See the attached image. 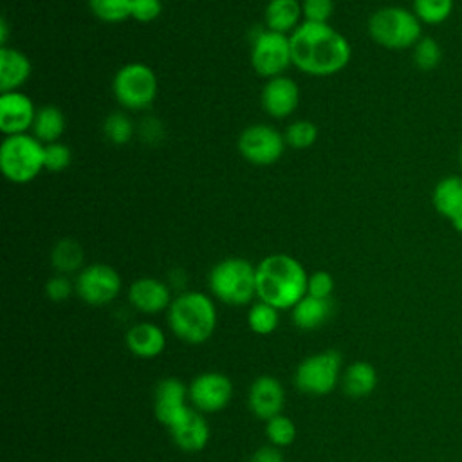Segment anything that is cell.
<instances>
[{"label": "cell", "instance_id": "obj_1", "mask_svg": "<svg viewBox=\"0 0 462 462\" xmlns=\"http://www.w3.org/2000/svg\"><path fill=\"white\" fill-rule=\"evenodd\" d=\"M289 40L292 65L309 76L337 74L352 58L348 40L330 23L301 22Z\"/></svg>", "mask_w": 462, "mask_h": 462}, {"label": "cell", "instance_id": "obj_2", "mask_svg": "<svg viewBox=\"0 0 462 462\" xmlns=\"http://www.w3.org/2000/svg\"><path fill=\"white\" fill-rule=\"evenodd\" d=\"M305 267L285 253L265 256L256 265V298L278 310L292 309L307 294Z\"/></svg>", "mask_w": 462, "mask_h": 462}, {"label": "cell", "instance_id": "obj_3", "mask_svg": "<svg viewBox=\"0 0 462 462\" xmlns=\"http://www.w3.org/2000/svg\"><path fill=\"white\" fill-rule=\"evenodd\" d=\"M168 325L180 341L200 345L217 328L215 301L200 291H184L173 298L168 309Z\"/></svg>", "mask_w": 462, "mask_h": 462}, {"label": "cell", "instance_id": "obj_4", "mask_svg": "<svg viewBox=\"0 0 462 462\" xmlns=\"http://www.w3.org/2000/svg\"><path fill=\"white\" fill-rule=\"evenodd\" d=\"M208 283L218 301L233 307L247 305L256 296V265L238 256L224 258L211 267Z\"/></svg>", "mask_w": 462, "mask_h": 462}, {"label": "cell", "instance_id": "obj_5", "mask_svg": "<svg viewBox=\"0 0 462 462\" xmlns=\"http://www.w3.org/2000/svg\"><path fill=\"white\" fill-rule=\"evenodd\" d=\"M45 144L34 135H5L0 144V170L14 184H27L38 177L43 164Z\"/></svg>", "mask_w": 462, "mask_h": 462}, {"label": "cell", "instance_id": "obj_6", "mask_svg": "<svg viewBox=\"0 0 462 462\" xmlns=\"http://www.w3.org/2000/svg\"><path fill=\"white\" fill-rule=\"evenodd\" d=\"M368 34L381 47L392 51L408 49L422 38L420 20L404 7H381L368 20Z\"/></svg>", "mask_w": 462, "mask_h": 462}, {"label": "cell", "instance_id": "obj_7", "mask_svg": "<svg viewBox=\"0 0 462 462\" xmlns=\"http://www.w3.org/2000/svg\"><path fill=\"white\" fill-rule=\"evenodd\" d=\"M343 375V357L336 348H327L303 357L294 372V384L312 397L328 395Z\"/></svg>", "mask_w": 462, "mask_h": 462}, {"label": "cell", "instance_id": "obj_8", "mask_svg": "<svg viewBox=\"0 0 462 462\" xmlns=\"http://www.w3.org/2000/svg\"><path fill=\"white\" fill-rule=\"evenodd\" d=\"M157 90L159 81L155 72L141 61L123 65L112 79V94L126 110L148 108L155 101Z\"/></svg>", "mask_w": 462, "mask_h": 462}, {"label": "cell", "instance_id": "obj_9", "mask_svg": "<svg viewBox=\"0 0 462 462\" xmlns=\"http://www.w3.org/2000/svg\"><path fill=\"white\" fill-rule=\"evenodd\" d=\"M251 65L254 72L262 78L271 79L282 76L287 67L292 65L289 34H282L271 29L260 31L253 38Z\"/></svg>", "mask_w": 462, "mask_h": 462}, {"label": "cell", "instance_id": "obj_10", "mask_svg": "<svg viewBox=\"0 0 462 462\" xmlns=\"http://www.w3.org/2000/svg\"><path fill=\"white\" fill-rule=\"evenodd\" d=\"M76 294L92 307L112 303L121 292V276L108 263H90L76 276Z\"/></svg>", "mask_w": 462, "mask_h": 462}, {"label": "cell", "instance_id": "obj_11", "mask_svg": "<svg viewBox=\"0 0 462 462\" xmlns=\"http://www.w3.org/2000/svg\"><path fill=\"white\" fill-rule=\"evenodd\" d=\"M285 150L283 134L269 125H251L238 135L240 155L254 166L274 164Z\"/></svg>", "mask_w": 462, "mask_h": 462}, {"label": "cell", "instance_id": "obj_12", "mask_svg": "<svg viewBox=\"0 0 462 462\" xmlns=\"http://www.w3.org/2000/svg\"><path fill=\"white\" fill-rule=\"evenodd\" d=\"M191 408L200 413H217L233 399V381L222 372H202L188 386Z\"/></svg>", "mask_w": 462, "mask_h": 462}, {"label": "cell", "instance_id": "obj_13", "mask_svg": "<svg viewBox=\"0 0 462 462\" xmlns=\"http://www.w3.org/2000/svg\"><path fill=\"white\" fill-rule=\"evenodd\" d=\"M188 386L177 377H164L157 383L153 390V413L155 419L166 426L173 428L189 410L188 404Z\"/></svg>", "mask_w": 462, "mask_h": 462}, {"label": "cell", "instance_id": "obj_14", "mask_svg": "<svg viewBox=\"0 0 462 462\" xmlns=\"http://www.w3.org/2000/svg\"><path fill=\"white\" fill-rule=\"evenodd\" d=\"M36 106L32 99L18 90L0 96V130L4 135H18L32 130Z\"/></svg>", "mask_w": 462, "mask_h": 462}, {"label": "cell", "instance_id": "obj_15", "mask_svg": "<svg viewBox=\"0 0 462 462\" xmlns=\"http://www.w3.org/2000/svg\"><path fill=\"white\" fill-rule=\"evenodd\" d=\"M249 410L260 420H269L282 413L285 404L283 384L273 375H258L249 386Z\"/></svg>", "mask_w": 462, "mask_h": 462}, {"label": "cell", "instance_id": "obj_16", "mask_svg": "<svg viewBox=\"0 0 462 462\" xmlns=\"http://www.w3.org/2000/svg\"><path fill=\"white\" fill-rule=\"evenodd\" d=\"M262 106L267 116L274 119L289 117L300 103V88L289 76H276L267 79L262 88Z\"/></svg>", "mask_w": 462, "mask_h": 462}, {"label": "cell", "instance_id": "obj_17", "mask_svg": "<svg viewBox=\"0 0 462 462\" xmlns=\"http://www.w3.org/2000/svg\"><path fill=\"white\" fill-rule=\"evenodd\" d=\"M130 305L143 314H157L171 305V287L153 276H143L132 282L128 289Z\"/></svg>", "mask_w": 462, "mask_h": 462}, {"label": "cell", "instance_id": "obj_18", "mask_svg": "<svg viewBox=\"0 0 462 462\" xmlns=\"http://www.w3.org/2000/svg\"><path fill=\"white\" fill-rule=\"evenodd\" d=\"M177 448L186 453L202 451L209 442V424L200 411L191 408L173 428L168 430Z\"/></svg>", "mask_w": 462, "mask_h": 462}, {"label": "cell", "instance_id": "obj_19", "mask_svg": "<svg viewBox=\"0 0 462 462\" xmlns=\"http://www.w3.org/2000/svg\"><path fill=\"white\" fill-rule=\"evenodd\" d=\"M128 350L143 359H153L166 348V336L162 328L150 321H139L132 325L125 334Z\"/></svg>", "mask_w": 462, "mask_h": 462}, {"label": "cell", "instance_id": "obj_20", "mask_svg": "<svg viewBox=\"0 0 462 462\" xmlns=\"http://www.w3.org/2000/svg\"><path fill=\"white\" fill-rule=\"evenodd\" d=\"M31 60L18 49L0 47V92L18 90L31 76Z\"/></svg>", "mask_w": 462, "mask_h": 462}, {"label": "cell", "instance_id": "obj_21", "mask_svg": "<svg viewBox=\"0 0 462 462\" xmlns=\"http://www.w3.org/2000/svg\"><path fill=\"white\" fill-rule=\"evenodd\" d=\"M377 370L368 361H354L350 363L341 375L343 392L352 399H361L370 395L377 386Z\"/></svg>", "mask_w": 462, "mask_h": 462}, {"label": "cell", "instance_id": "obj_22", "mask_svg": "<svg viewBox=\"0 0 462 462\" xmlns=\"http://www.w3.org/2000/svg\"><path fill=\"white\" fill-rule=\"evenodd\" d=\"M292 321L300 330H314L325 325L332 316L330 298H314L305 294L292 309Z\"/></svg>", "mask_w": 462, "mask_h": 462}, {"label": "cell", "instance_id": "obj_23", "mask_svg": "<svg viewBox=\"0 0 462 462\" xmlns=\"http://www.w3.org/2000/svg\"><path fill=\"white\" fill-rule=\"evenodd\" d=\"M301 16L298 0H269L265 5V27L282 34L292 32L301 23Z\"/></svg>", "mask_w": 462, "mask_h": 462}, {"label": "cell", "instance_id": "obj_24", "mask_svg": "<svg viewBox=\"0 0 462 462\" xmlns=\"http://www.w3.org/2000/svg\"><path fill=\"white\" fill-rule=\"evenodd\" d=\"M433 206L435 209L453 220L462 213V177H444L437 182L433 189Z\"/></svg>", "mask_w": 462, "mask_h": 462}, {"label": "cell", "instance_id": "obj_25", "mask_svg": "<svg viewBox=\"0 0 462 462\" xmlns=\"http://www.w3.org/2000/svg\"><path fill=\"white\" fill-rule=\"evenodd\" d=\"M65 132V116L60 106L56 105H45L36 110L34 125H32V135L43 143H56Z\"/></svg>", "mask_w": 462, "mask_h": 462}, {"label": "cell", "instance_id": "obj_26", "mask_svg": "<svg viewBox=\"0 0 462 462\" xmlns=\"http://www.w3.org/2000/svg\"><path fill=\"white\" fill-rule=\"evenodd\" d=\"M83 258V247L74 238L58 240L51 251V263L54 271L67 276L81 269Z\"/></svg>", "mask_w": 462, "mask_h": 462}, {"label": "cell", "instance_id": "obj_27", "mask_svg": "<svg viewBox=\"0 0 462 462\" xmlns=\"http://www.w3.org/2000/svg\"><path fill=\"white\" fill-rule=\"evenodd\" d=\"M247 325L258 336L273 334L280 325V310L265 301H256L249 307Z\"/></svg>", "mask_w": 462, "mask_h": 462}, {"label": "cell", "instance_id": "obj_28", "mask_svg": "<svg viewBox=\"0 0 462 462\" xmlns=\"http://www.w3.org/2000/svg\"><path fill=\"white\" fill-rule=\"evenodd\" d=\"M92 14L105 23H121L130 18L132 0H87Z\"/></svg>", "mask_w": 462, "mask_h": 462}, {"label": "cell", "instance_id": "obj_29", "mask_svg": "<svg viewBox=\"0 0 462 462\" xmlns=\"http://www.w3.org/2000/svg\"><path fill=\"white\" fill-rule=\"evenodd\" d=\"M103 134L112 144L123 146L134 135V123L125 112H110L103 121Z\"/></svg>", "mask_w": 462, "mask_h": 462}, {"label": "cell", "instance_id": "obj_30", "mask_svg": "<svg viewBox=\"0 0 462 462\" xmlns=\"http://www.w3.org/2000/svg\"><path fill=\"white\" fill-rule=\"evenodd\" d=\"M285 144L294 150H307L318 141V126L309 119L292 121L283 132Z\"/></svg>", "mask_w": 462, "mask_h": 462}, {"label": "cell", "instance_id": "obj_31", "mask_svg": "<svg viewBox=\"0 0 462 462\" xmlns=\"http://www.w3.org/2000/svg\"><path fill=\"white\" fill-rule=\"evenodd\" d=\"M265 435L269 444L276 448H287L296 439V424L287 415L280 413L269 420H265Z\"/></svg>", "mask_w": 462, "mask_h": 462}, {"label": "cell", "instance_id": "obj_32", "mask_svg": "<svg viewBox=\"0 0 462 462\" xmlns=\"http://www.w3.org/2000/svg\"><path fill=\"white\" fill-rule=\"evenodd\" d=\"M453 11V0H413L415 16L430 25L442 23Z\"/></svg>", "mask_w": 462, "mask_h": 462}, {"label": "cell", "instance_id": "obj_33", "mask_svg": "<svg viewBox=\"0 0 462 462\" xmlns=\"http://www.w3.org/2000/svg\"><path fill=\"white\" fill-rule=\"evenodd\" d=\"M442 60L440 45L433 38H420L413 45V61L420 70H433Z\"/></svg>", "mask_w": 462, "mask_h": 462}, {"label": "cell", "instance_id": "obj_34", "mask_svg": "<svg viewBox=\"0 0 462 462\" xmlns=\"http://www.w3.org/2000/svg\"><path fill=\"white\" fill-rule=\"evenodd\" d=\"M72 161V152L67 144L56 141V143H49L45 144V155H43V164L47 171H63L69 168Z\"/></svg>", "mask_w": 462, "mask_h": 462}, {"label": "cell", "instance_id": "obj_35", "mask_svg": "<svg viewBox=\"0 0 462 462\" xmlns=\"http://www.w3.org/2000/svg\"><path fill=\"white\" fill-rule=\"evenodd\" d=\"M301 11H303L305 22L328 23L334 13V0H303Z\"/></svg>", "mask_w": 462, "mask_h": 462}, {"label": "cell", "instance_id": "obj_36", "mask_svg": "<svg viewBox=\"0 0 462 462\" xmlns=\"http://www.w3.org/2000/svg\"><path fill=\"white\" fill-rule=\"evenodd\" d=\"M72 291H76V285L70 282V278L67 274H60L56 273L54 276H51L45 283V294L51 301H65L70 298Z\"/></svg>", "mask_w": 462, "mask_h": 462}, {"label": "cell", "instance_id": "obj_37", "mask_svg": "<svg viewBox=\"0 0 462 462\" xmlns=\"http://www.w3.org/2000/svg\"><path fill=\"white\" fill-rule=\"evenodd\" d=\"M334 291V278L328 271H314L309 274L307 282V294L314 298H325L328 300Z\"/></svg>", "mask_w": 462, "mask_h": 462}, {"label": "cell", "instance_id": "obj_38", "mask_svg": "<svg viewBox=\"0 0 462 462\" xmlns=\"http://www.w3.org/2000/svg\"><path fill=\"white\" fill-rule=\"evenodd\" d=\"M161 11H162L161 0H132L130 18H134L141 23H150L155 18H159Z\"/></svg>", "mask_w": 462, "mask_h": 462}, {"label": "cell", "instance_id": "obj_39", "mask_svg": "<svg viewBox=\"0 0 462 462\" xmlns=\"http://www.w3.org/2000/svg\"><path fill=\"white\" fill-rule=\"evenodd\" d=\"M249 462H283V455H282L280 448L267 444V446H260L258 449H254Z\"/></svg>", "mask_w": 462, "mask_h": 462}, {"label": "cell", "instance_id": "obj_40", "mask_svg": "<svg viewBox=\"0 0 462 462\" xmlns=\"http://www.w3.org/2000/svg\"><path fill=\"white\" fill-rule=\"evenodd\" d=\"M451 224H453V227H455L458 233H462V213H460L458 217H455V218L451 220Z\"/></svg>", "mask_w": 462, "mask_h": 462}, {"label": "cell", "instance_id": "obj_41", "mask_svg": "<svg viewBox=\"0 0 462 462\" xmlns=\"http://www.w3.org/2000/svg\"><path fill=\"white\" fill-rule=\"evenodd\" d=\"M460 166H462V146H460Z\"/></svg>", "mask_w": 462, "mask_h": 462}]
</instances>
